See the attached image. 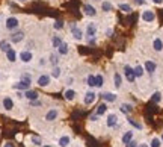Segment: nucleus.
I'll return each mask as SVG.
<instances>
[{
  "mask_svg": "<svg viewBox=\"0 0 163 147\" xmlns=\"http://www.w3.org/2000/svg\"><path fill=\"white\" fill-rule=\"evenodd\" d=\"M124 76L130 83H134L136 82V74H134V68L130 67V65H124Z\"/></svg>",
  "mask_w": 163,
  "mask_h": 147,
  "instance_id": "obj_1",
  "label": "nucleus"
},
{
  "mask_svg": "<svg viewBox=\"0 0 163 147\" xmlns=\"http://www.w3.org/2000/svg\"><path fill=\"white\" fill-rule=\"evenodd\" d=\"M5 26H6L8 31H15V29H18V26H20V20H18L17 17H8Z\"/></svg>",
  "mask_w": 163,
  "mask_h": 147,
  "instance_id": "obj_2",
  "label": "nucleus"
},
{
  "mask_svg": "<svg viewBox=\"0 0 163 147\" xmlns=\"http://www.w3.org/2000/svg\"><path fill=\"white\" fill-rule=\"evenodd\" d=\"M140 18H142V21H145V23H152L156 20V14L151 9H145V11L142 12Z\"/></svg>",
  "mask_w": 163,
  "mask_h": 147,
  "instance_id": "obj_3",
  "label": "nucleus"
},
{
  "mask_svg": "<svg viewBox=\"0 0 163 147\" xmlns=\"http://www.w3.org/2000/svg\"><path fill=\"white\" fill-rule=\"evenodd\" d=\"M18 58H20V61H21V62H24V64H29V62L33 59V53H32L30 50H23V52H20Z\"/></svg>",
  "mask_w": 163,
  "mask_h": 147,
  "instance_id": "obj_4",
  "label": "nucleus"
},
{
  "mask_svg": "<svg viewBox=\"0 0 163 147\" xmlns=\"http://www.w3.org/2000/svg\"><path fill=\"white\" fill-rule=\"evenodd\" d=\"M24 40V32L23 31H17V32H14V34L9 36V41L14 43V44H18V43H21Z\"/></svg>",
  "mask_w": 163,
  "mask_h": 147,
  "instance_id": "obj_5",
  "label": "nucleus"
},
{
  "mask_svg": "<svg viewBox=\"0 0 163 147\" xmlns=\"http://www.w3.org/2000/svg\"><path fill=\"white\" fill-rule=\"evenodd\" d=\"M143 68H145V71L148 73V74H154L156 73V70H157V64L154 62V61H145V64H143Z\"/></svg>",
  "mask_w": 163,
  "mask_h": 147,
  "instance_id": "obj_6",
  "label": "nucleus"
},
{
  "mask_svg": "<svg viewBox=\"0 0 163 147\" xmlns=\"http://www.w3.org/2000/svg\"><path fill=\"white\" fill-rule=\"evenodd\" d=\"M71 34H73V38L76 41H82L83 40V32H82V29H79L76 24H71Z\"/></svg>",
  "mask_w": 163,
  "mask_h": 147,
  "instance_id": "obj_7",
  "label": "nucleus"
},
{
  "mask_svg": "<svg viewBox=\"0 0 163 147\" xmlns=\"http://www.w3.org/2000/svg\"><path fill=\"white\" fill-rule=\"evenodd\" d=\"M95 99H97V94H95L94 91H88V92L85 94L83 102H85V105H92V103L95 102Z\"/></svg>",
  "mask_w": 163,
  "mask_h": 147,
  "instance_id": "obj_8",
  "label": "nucleus"
},
{
  "mask_svg": "<svg viewBox=\"0 0 163 147\" xmlns=\"http://www.w3.org/2000/svg\"><path fill=\"white\" fill-rule=\"evenodd\" d=\"M30 83H32V80L20 79V82H18V83H15L14 87H15L17 90H29V88H30Z\"/></svg>",
  "mask_w": 163,
  "mask_h": 147,
  "instance_id": "obj_9",
  "label": "nucleus"
},
{
  "mask_svg": "<svg viewBox=\"0 0 163 147\" xmlns=\"http://www.w3.org/2000/svg\"><path fill=\"white\" fill-rule=\"evenodd\" d=\"M50 79H51V76L50 74H41L38 80H36V83L39 85V87H47L48 83H50Z\"/></svg>",
  "mask_w": 163,
  "mask_h": 147,
  "instance_id": "obj_10",
  "label": "nucleus"
},
{
  "mask_svg": "<svg viewBox=\"0 0 163 147\" xmlns=\"http://www.w3.org/2000/svg\"><path fill=\"white\" fill-rule=\"evenodd\" d=\"M58 115H59L58 109H56V108H51V109L46 114V120H47V121H53V120H56V118H58Z\"/></svg>",
  "mask_w": 163,
  "mask_h": 147,
  "instance_id": "obj_11",
  "label": "nucleus"
},
{
  "mask_svg": "<svg viewBox=\"0 0 163 147\" xmlns=\"http://www.w3.org/2000/svg\"><path fill=\"white\" fill-rule=\"evenodd\" d=\"M97 35V24L95 23H88V27H86V36H95Z\"/></svg>",
  "mask_w": 163,
  "mask_h": 147,
  "instance_id": "obj_12",
  "label": "nucleus"
},
{
  "mask_svg": "<svg viewBox=\"0 0 163 147\" xmlns=\"http://www.w3.org/2000/svg\"><path fill=\"white\" fill-rule=\"evenodd\" d=\"M152 49H154L156 52H162V50H163V40H162V38H159V36H157V38H154V40H152Z\"/></svg>",
  "mask_w": 163,
  "mask_h": 147,
  "instance_id": "obj_13",
  "label": "nucleus"
},
{
  "mask_svg": "<svg viewBox=\"0 0 163 147\" xmlns=\"http://www.w3.org/2000/svg\"><path fill=\"white\" fill-rule=\"evenodd\" d=\"M118 123V117L117 114H110V115H107V121H106V125L107 127H115Z\"/></svg>",
  "mask_w": 163,
  "mask_h": 147,
  "instance_id": "obj_14",
  "label": "nucleus"
},
{
  "mask_svg": "<svg viewBox=\"0 0 163 147\" xmlns=\"http://www.w3.org/2000/svg\"><path fill=\"white\" fill-rule=\"evenodd\" d=\"M83 11H85V14H86L88 17H95V15H97V9L94 8L92 5H85V6H83Z\"/></svg>",
  "mask_w": 163,
  "mask_h": 147,
  "instance_id": "obj_15",
  "label": "nucleus"
},
{
  "mask_svg": "<svg viewBox=\"0 0 163 147\" xmlns=\"http://www.w3.org/2000/svg\"><path fill=\"white\" fill-rule=\"evenodd\" d=\"M2 103H3V108H5L6 111H11L12 108H14V102H12L11 97H5Z\"/></svg>",
  "mask_w": 163,
  "mask_h": 147,
  "instance_id": "obj_16",
  "label": "nucleus"
},
{
  "mask_svg": "<svg viewBox=\"0 0 163 147\" xmlns=\"http://www.w3.org/2000/svg\"><path fill=\"white\" fill-rule=\"evenodd\" d=\"M133 136H134V132H133V130H127V132L122 135V144H127V143H130V141L133 140Z\"/></svg>",
  "mask_w": 163,
  "mask_h": 147,
  "instance_id": "obj_17",
  "label": "nucleus"
},
{
  "mask_svg": "<svg viewBox=\"0 0 163 147\" xmlns=\"http://www.w3.org/2000/svg\"><path fill=\"white\" fill-rule=\"evenodd\" d=\"M68 52H70V45L65 44V43H62V44H60V47L58 49V53H59V55H62V56L68 55Z\"/></svg>",
  "mask_w": 163,
  "mask_h": 147,
  "instance_id": "obj_18",
  "label": "nucleus"
},
{
  "mask_svg": "<svg viewBox=\"0 0 163 147\" xmlns=\"http://www.w3.org/2000/svg\"><path fill=\"white\" fill-rule=\"evenodd\" d=\"M103 99H104V102L107 103V102H115V100H117V94H115V92H104V94H103Z\"/></svg>",
  "mask_w": 163,
  "mask_h": 147,
  "instance_id": "obj_19",
  "label": "nucleus"
},
{
  "mask_svg": "<svg viewBox=\"0 0 163 147\" xmlns=\"http://www.w3.org/2000/svg\"><path fill=\"white\" fill-rule=\"evenodd\" d=\"M24 97H27V99L32 102V100H36V99H38V92H36V91H32V90H26Z\"/></svg>",
  "mask_w": 163,
  "mask_h": 147,
  "instance_id": "obj_20",
  "label": "nucleus"
},
{
  "mask_svg": "<svg viewBox=\"0 0 163 147\" xmlns=\"http://www.w3.org/2000/svg\"><path fill=\"white\" fill-rule=\"evenodd\" d=\"M6 58H8L9 62H15V61H17V53H15V50H14V49H9V50L6 52Z\"/></svg>",
  "mask_w": 163,
  "mask_h": 147,
  "instance_id": "obj_21",
  "label": "nucleus"
},
{
  "mask_svg": "<svg viewBox=\"0 0 163 147\" xmlns=\"http://www.w3.org/2000/svg\"><path fill=\"white\" fill-rule=\"evenodd\" d=\"M119 109H121V112L122 114H130L131 111H133V105H130V103H122Z\"/></svg>",
  "mask_w": 163,
  "mask_h": 147,
  "instance_id": "obj_22",
  "label": "nucleus"
},
{
  "mask_svg": "<svg viewBox=\"0 0 163 147\" xmlns=\"http://www.w3.org/2000/svg\"><path fill=\"white\" fill-rule=\"evenodd\" d=\"M64 96H65V99H67V100L73 102V100L76 99V91H74V90H70V88H68V90L64 92Z\"/></svg>",
  "mask_w": 163,
  "mask_h": 147,
  "instance_id": "obj_23",
  "label": "nucleus"
},
{
  "mask_svg": "<svg viewBox=\"0 0 163 147\" xmlns=\"http://www.w3.org/2000/svg\"><path fill=\"white\" fill-rule=\"evenodd\" d=\"M113 83H115L117 88H121V87H122V78H121L119 73H115V74H113Z\"/></svg>",
  "mask_w": 163,
  "mask_h": 147,
  "instance_id": "obj_24",
  "label": "nucleus"
},
{
  "mask_svg": "<svg viewBox=\"0 0 163 147\" xmlns=\"http://www.w3.org/2000/svg\"><path fill=\"white\" fill-rule=\"evenodd\" d=\"M70 141H71V138L68 135L60 136V140H59V146H60V147H67L68 144H70Z\"/></svg>",
  "mask_w": 163,
  "mask_h": 147,
  "instance_id": "obj_25",
  "label": "nucleus"
},
{
  "mask_svg": "<svg viewBox=\"0 0 163 147\" xmlns=\"http://www.w3.org/2000/svg\"><path fill=\"white\" fill-rule=\"evenodd\" d=\"M62 43H64V41H62V38H60V36H53V40H51L53 49H56V50L60 47V44H62Z\"/></svg>",
  "mask_w": 163,
  "mask_h": 147,
  "instance_id": "obj_26",
  "label": "nucleus"
},
{
  "mask_svg": "<svg viewBox=\"0 0 163 147\" xmlns=\"http://www.w3.org/2000/svg\"><path fill=\"white\" fill-rule=\"evenodd\" d=\"M60 76H62V70H60V67H58V65H56V67L51 70V78H55V79H59Z\"/></svg>",
  "mask_w": 163,
  "mask_h": 147,
  "instance_id": "obj_27",
  "label": "nucleus"
},
{
  "mask_svg": "<svg viewBox=\"0 0 163 147\" xmlns=\"http://www.w3.org/2000/svg\"><path fill=\"white\" fill-rule=\"evenodd\" d=\"M9 49H11V44H9V41H6V40L0 41V50H2V52H5V53H6Z\"/></svg>",
  "mask_w": 163,
  "mask_h": 147,
  "instance_id": "obj_28",
  "label": "nucleus"
},
{
  "mask_svg": "<svg viewBox=\"0 0 163 147\" xmlns=\"http://www.w3.org/2000/svg\"><path fill=\"white\" fill-rule=\"evenodd\" d=\"M118 8H119L122 12H126V14H128V12L133 11V9H131V6H130L128 3H119V5H118Z\"/></svg>",
  "mask_w": 163,
  "mask_h": 147,
  "instance_id": "obj_29",
  "label": "nucleus"
},
{
  "mask_svg": "<svg viewBox=\"0 0 163 147\" xmlns=\"http://www.w3.org/2000/svg\"><path fill=\"white\" fill-rule=\"evenodd\" d=\"M143 73H145V68L142 67V65H136V67H134V74H136V79H138V78H142V76H143Z\"/></svg>",
  "mask_w": 163,
  "mask_h": 147,
  "instance_id": "obj_30",
  "label": "nucleus"
},
{
  "mask_svg": "<svg viewBox=\"0 0 163 147\" xmlns=\"http://www.w3.org/2000/svg\"><path fill=\"white\" fill-rule=\"evenodd\" d=\"M101 9L104 12H110L113 9V5H112L110 2H103V3H101Z\"/></svg>",
  "mask_w": 163,
  "mask_h": 147,
  "instance_id": "obj_31",
  "label": "nucleus"
},
{
  "mask_svg": "<svg viewBox=\"0 0 163 147\" xmlns=\"http://www.w3.org/2000/svg\"><path fill=\"white\" fill-rule=\"evenodd\" d=\"M95 82H97V88H101L104 85V78L103 74H95Z\"/></svg>",
  "mask_w": 163,
  "mask_h": 147,
  "instance_id": "obj_32",
  "label": "nucleus"
},
{
  "mask_svg": "<svg viewBox=\"0 0 163 147\" xmlns=\"http://www.w3.org/2000/svg\"><path fill=\"white\" fill-rule=\"evenodd\" d=\"M86 83H88V87H91V88L97 87V82H95V76H94V74H89V76H88V79H86Z\"/></svg>",
  "mask_w": 163,
  "mask_h": 147,
  "instance_id": "obj_33",
  "label": "nucleus"
},
{
  "mask_svg": "<svg viewBox=\"0 0 163 147\" xmlns=\"http://www.w3.org/2000/svg\"><path fill=\"white\" fill-rule=\"evenodd\" d=\"M151 100H152V102H154V103H160V102H162V92H159V91H156V92L152 94Z\"/></svg>",
  "mask_w": 163,
  "mask_h": 147,
  "instance_id": "obj_34",
  "label": "nucleus"
},
{
  "mask_svg": "<svg viewBox=\"0 0 163 147\" xmlns=\"http://www.w3.org/2000/svg\"><path fill=\"white\" fill-rule=\"evenodd\" d=\"M106 111H107V105H106V103H101V105L97 108V115H103V114H106Z\"/></svg>",
  "mask_w": 163,
  "mask_h": 147,
  "instance_id": "obj_35",
  "label": "nucleus"
},
{
  "mask_svg": "<svg viewBox=\"0 0 163 147\" xmlns=\"http://www.w3.org/2000/svg\"><path fill=\"white\" fill-rule=\"evenodd\" d=\"M162 146V140H159L157 136H154L151 140V143H150V147H160Z\"/></svg>",
  "mask_w": 163,
  "mask_h": 147,
  "instance_id": "obj_36",
  "label": "nucleus"
},
{
  "mask_svg": "<svg viewBox=\"0 0 163 147\" xmlns=\"http://www.w3.org/2000/svg\"><path fill=\"white\" fill-rule=\"evenodd\" d=\"M50 62H51V64H53L55 67L58 65V62H59V56L56 55V53H51V55H50Z\"/></svg>",
  "mask_w": 163,
  "mask_h": 147,
  "instance_id": "obj_37",
  "label": "nucleus"
},
{
  "mask_svg": "<svg viewBox=\"0 0 163 147\" xmlns=\"http://www.w3.org/2000/svg\"><path fill=\"white\" fill-rule=\"evenodd\" d=\"M53 27H55L56 31H60V29L64 27V21H62V20H58V21H55V24H53Z\"/></svg>",
  "mask_w": 163,
  "mask_h": 147,
  "instance_id": "obj_38",
  "label": "nucleus"
},
{
  "mask_svg": "<svg viewBox=\"0 0 163 147\" xmlns=\"http://www.w3.org/2000/svg\"><path fill=\"white\" fill-rule=\"evenodd\" d=\"M32 143H33L35 146H41V144H42V141H41L39 136H32Z\"/></svg>",
  "mask_w": 163,
  "mask_h": 147,
  "instance_id": "obj_39",
  "label": "nucleus"
},
{
  "mask_svg": "<svg viewBox=\"0 0 163 147\" xmlns=\"http://www.w3.org/2000/svg\"><path fill=\"white\" fill-rule=\"evenodd\" d=\"M128 123H130L131 126H134L136 129H142V125H139V123H136V121H134V120H131V118L128 120Z\"/></svg>",
  "mask_w": 163,
  "mask_h": 147,
  "instance_id": "obj_40",
  "label": "nucleus"
},
{
  "mask_svg": "<svg viewBox=\"0 0 163 147\" xmlns=\"http://www.w3.org/2000/svg\"><path fill=\"white\" fill-rule=\"evenodd\" d=\"M126 147H139V146H138V143H134V141L131 140L130 143H127V144H126Z\"/></svg>",
  "mask_w": 163,
  "mask_h": 147,
  "instance_id": "obj_41",
  "label": "nucleus"
},
{
  "mask_svg": "<svg viewBox=\"0 0 163 147\" xmlns=\"http://www.w3.org/2000/svg\"><path fill=\"white\" fill-rule=\"evenodd\" d=\"M21 79H26V80H32V76H30V74H27V73H23V74H21Z\"/></svg>",
  "mask_w": 163,
  "mask_h": 147,
  "instance_id": "obj_42",
  "label": "nucleus"
},
{
  "mask_svg": "<svg viewBox=\"0 0 163 147\" xmlns=\"http://www.w3.org/2000/svg\"><path fill=\"white\" fill-rule=\"evenodd\" d=\"M154 5H163V0H151Z\"/></svg>",
  "mask_w": 163,
  "mask_h": 147,
  "instance_id": "obj_43",
  "label": "nucleus"
},
{
  "mask_svg": "<svg viewBox=\"0 0 163 147\" xmlns=\"http://www.w3.org/2000/svg\"><path fill=\"white\" fill-rule=\"evenodd\" d=\"M98 117H100V115H97V114H95V115H91V120H92V121H97Z\"/></svg>",
  "mask_w": 163,
  "mask_h": 147,
  "instance_id": "obj_44",
  "label": "nucleus"
},
{
  "mask_svg": "<svg viewBox=\"0 0 163 147\" xmlns=\"http://www.w3.org/2000/svg\"><path fill=\"white\" fill-rule=\"evenodd\" d=\"M3 147H15V146H14L12 143H5V144H3Z\"/></svg>",
  "mask_w": 163,
  "mask_h": 147,
  "instance_id": "obj_45",
  "label": "nucleus"
},
{
  "mask_svg": "<svg viewBox=\"0 0 163 147\" xmlns=\"http://www.w3.org/2000/svg\"><path fill=\"white\" fill-rule=\"evenodd\" d=\"M112 32H113L112 29H107V32H106V34H107V36H110V35H112Z\"/></svg>",
  "mask_w": 163,
  "mask_h": 147,
  "instance_id": "obj_46",
  "label": "nucleus"
},
{
  "mask_svg": "<svg viewBox=\"0 0 163 147\" xmlns=\"http://www.w3.org/2000/svg\"><path fill=\"white\" fill-rule=\"evenodd\" d=\"M136 3H138V5H143V3H145V0H136Z\"/></svg>",
  "mask_w": 163,
  "mask_h": 147,
  "instance_id": "obj_47",
  "label": "nucleus"
},
{
  "mask_svg": "<svg viewBox=\"0 0 163 147\" xmlns=\"http://www.w3.org/2000/svg\"><path fill=\"white\" fill-rule=\"evenodd\" d=\"M73 80H74L73 78H68V79H67V83H68V85H71V82H73Z\"/></svg>",
  "mask_w": 163,
  "mask_h": 147,
  "instance_id": "obj_48",
  "label": "nucleus"
},
{
  "mask_svg": "<svg viewBox=\"0 0 163 147\" xmlns=\"http://www.w3.org/2000/svg\"><path fill=\"white\" fill-rule=\"evenodd\" d=\"M140 147H148V146H147V144H142V146H140Z\"/></svg>",
  "mask_w": 163,
  "mask_h": 147,
  "instance_id": "obj_49",
  "label": "nucleus"
},
{
  "mask_svg": "<svg viewBox=\"0 0 163 147\" xmlns=\"http://www.w3.org/2000/svg\"><path fill=\"white\" fill-rule=\"evenodd\" d=\"M92 2H101V0H92Z\"/></svg>",
  "mask_w": 163,
  "mask_h": 147,
  "instance_id": "obj_50",
  "label": "nucleus"
},
{
  "mask_svg": "<svg viewBox=\"0 0 163 147\" xmlns=\"http://www.w3.org/2000/svg\"><path fill=\"white\" fill-rule=\"evenodd\" d=\"M18 2H26V0H18Z\"/></svg>",
  "mask_w": 163,
  "mask_h": 147,
  "instance_id": "obj_51",
  "label": "nucleus"
},
{
  "mask_svg": "<svg viewBox=\"0 0 163 147\" xmlns=\"http://www.w3.org/2000/svg\"><path fill=\"white\" fill-rule=\"evenodd\" d=\"M44 147H51V146H44Z\"/></svg>",
  "mask_w": 163,
  "mask_h": 147,
  "instance_id": "obj_52",
  "label": "nucleus"
},
{
  "mask_svg": "<svg viewBox=\"0 0 163 147\" xmlns=\"http://www.w3.org/2000/svg\"><path fill=\"white\" fill-rule=\"evenodd\" d=\"M162 141H163V134H162Z\"/></svg>",
  "mask_w": 163,
  "mask_h": 147,
  "instance_id": "obj_53",
  "label": "nucleus"
}]
</instances>
